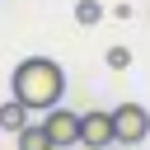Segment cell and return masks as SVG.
Here are the masks:
<instances>
[{
    "mask_svg": "<svg viewBox=\"0 0 150 150\" xmlns=\"http://www.w3.org/2000/svg\"><path fill=\"white\" fill-rule=\"evenodd\" d=\"M9 89H14V98L28 103L33 112H47V108H56L61 94H66V70H61L52 56H28V61L14 66Z\"/></svg>",
    "mask_w": 150,
    "mask_h": 150,
    "instance_id": "cell-1",
    "label": "cell"
},
{
    "mask_svg": "<svg viewBox=\"0 0 150 150\" xmlns=\"http://www.w3.org/2000/svg\"><path fill=\"white\" fill-rule=\"evenodd\" d=\"M145 136H150V112H145L141 103H117V108H112V141L131 150V145H141Z\"/></svg>",
    "mask_w": 150,
    "mask_h": 150,
    "instance_id": "cell-2",
    "label": "cell"
},
{
    "mask_svg": "<svg viewBox=\"0 0 150 150\" xmlns=\"http://www.w3.org/2000/svg\"><path fill=\"white\" fill-rule=\"evenodd\" d=\"M42 127H47V136H52V145L56 150H66V145H80V112H70V108H47V117H42Z\"/></svg>",
    "mask_w": 150,
    "mask_h": 150,
    "instance_id": "cell-3",
    "label": "cell"
},
{
    "mask_svg": "<svg viewBox=\"0 0 150 150\" xmlns=\"http://www.w3.org/2000/svg\"><path fill=\"white\" fill-rule=\"evenodd\" d=\"M80 145H84V150H103V145H112V112H103V108L80 112Z\"/></svg>",
    "mask_w": 150,
    "mask_h": 150,
    "instance_id": "cell-4",
    "label": "cell"
},
{
    "mask_svg": "<svg viewBox=\"0 0 150 150\" xmlns=\"http://www.w3.org/2000/svg\"><path fill=\"white\" fill-rule=\"evenodd\" d=\"M28 117H33L28 103H19V98L0 103V131H14V136H19V127H28Z\"/></svg>",
    "mask_w": 150,
    "mask_h": 150,
    "instance_id": "cell-5",
    "label": "cell"
},
{
    "mask_svg": "<svg viewBox=\"0 0 150 150\" xmlns=\"http://www.w3.org/2000/svg\"><path fill=\"white\" fill-rule=\"evenodd\" d=\"M19 150H56V145L42 122H28V127H19Z\"/></svg>",
    "mask_w": 150,
    "mask_h": 150,
    "instance_id": "cell-6",
    "label": "cell"
},
{
    "mask_svg": "<svg viewBox=\"0 0 150 150\" xmlns=\"http://www.w3.org/2000/svg\"><path fill=\"white\" fill-rule=\"evenodd\" d=\"M98 19H103V5H98V0H80V5H75V23H84V28H94Z\"/></svg>",
    "mask_w": 150,
    "mask_h": 150,
    "instance_id": "cell-7",
    "label": "cell"
},
{
    "mask_svg": "<svg viewBox=\"0 0 150 150\" xmlns=\"http://www.w3.org/2000/svg\"><path fill=\"white\" fill-rule=\"evenodd\" d=\"M103 61H108V70H127V66H131V52H127V47H108Z\"/></svg>",
    "mask_w": 150,
    "mask_h": 150,
    "instance_id": "cell-8",
    "label": "cell"
},
{
    "mask_svg": "<svg viewBox=\"0 0 150 150\" xmlns=\"http://www.w3.org/2000/svg\"><path fill=\"white\" fill-rule=\"evenodd\" d=\"M103 150H127V145H117V141H112V145H103Z\"/></svg>",
    "mask_w": 150,
    "mask_h": 150,
    "instance_id": "cell-9",
    "label": "cell"
}]
</instances>
